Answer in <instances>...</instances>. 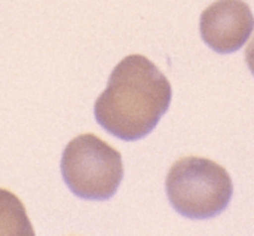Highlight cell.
<instances>
[{
	"label": "cell",
	"mask_w": 254,
	"mask_h": 236,
	"mask_svg": "<svg viewBox=\"0 0 254 236\" xmlns=\"http://www.w3.org/2000/svg\"><path fill=\"white\" fill-rule=\"evenodd\" d=\"M173 89L165 74L146 57H125L97 98L95 120L109 134L137 141L149 135L168 112Z\"/></svg>",
	"instance_id": "1"
},
{
	"label": "cell",
	"mask_w": 254,
	"mask_h": 236,
	"mask_svg": "<svg viewBox=\"0 0 254 236\" xmlns=\"http://www.w3.org/2000/svg\"><path fill=\"white\" fill-rule=\"evenodd\" d=\"M173 208L186 219L207 220L223 213L234 193L229 173L210 159L188 156L179 159L165 180Z\"/></svg>",
	"instance_id": "2"
},
{
	"label": "cell",
	"mask_w": 254,
	"mask_h": 236,
	"mask_svg": "<svg viewBox=\"0 0 254 236\" xmlns=\"http://www.w3.org/2000/svg\"><path fill=\"white\" fill-rule=\"evenodd\" d=\"M61 174L77 198L107 201L115 196L124 178L122 156L100 137L82 134L65 146Z\"/></svg>",
	"instance_id": "3"
},
{
	"label": "cell",
	"mask_w": 254,
	"mask_h": 236,
	"mask_svg": "<svg viewBox=\"0 0 254 236\" xmlns=\"http://www.w3.org/2000/svg\"><path fill=\"white\" fill-rule=\"evenodd\" d=\"M254 30V16L244 0H217L201 15L202 40L219 54H232L244 46Z\"/></svg>",
	"instance_id": "4"
},
{
	"label": "cell",
	"mask_w": 254,
	"mask_h": 236,
	"mask_svg": "<svg viewBox=\"0 0 254 236\" xmlns=\"http://www.w3.org/2000/svg\"><path fill=\"white\" fill-rule=\"evenodd\" d=\"M24 204L12 192L0 189V236H33Z\"/></svg>",
	"instance_id": "5"
},
{
	"label": "cell",
	"mask_w": 254,
	"mask_h": 236,
	"mask_svg": "<svg viewBox=\"0 0 254 236\" xmlns=\"http://www.w3.org/2000/svg\"><path fill=\"white\" fill-rule=\"evenodd\" d=\"M246 59H247V65L250 68V71L254 74V36L252 39V42L249 43L247 46V51H246Z\"/></svg>",
	"instance_id": "6"
}]
</instances>
